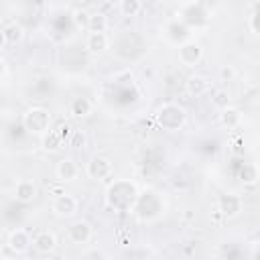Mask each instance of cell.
Masks as SVG:
<instances>
[{
    "instance_id": "1",
    "label": "cell",
    "mask_w": 260,
    "mask_h": 260,
    "mask_svg": "<svg viewBox=\"0 0 260 260\" xmlns=\"http://www.w3.org/2000/svg\"><path fill=\"white\" fill-rule=\"evenodd\" d=\"M49 124H51V114L45 108H28L22 114V126L30 134H43L45 136L49 132Z\"/></svg>"
},
{
    "instance_id": "2",
    "label": "cell",
    "mask_w": 260,
    "mask_h": 260,
    "mask_svg": "<svg viewBox=\"0 0 260 260\" xmlns=\"http://www.w3.org/2000/svg\"><path fill=\"white\" fill-rule=\"evenodd\" d=\"M156 120L158 124L165 128V130H179L185 120H187V114L181 106L177 104H165L158 112H156Z\"/></svg>"
},
{
    "instance_id": "3",
    "label": "cell",
    "mask_w": 260,
    "mask_h": 260,
    "mask_svg": "<svg viewBox=\"0 0 260 260\" xmlns=\"http://www.w3.org/2000/svg\"><path fill=\"white\" fill-rule=\"evenodd\" d=\"M179 63L181 65H185V67H195L199 61H201V57H203V49H201V45L199 43H195V41H187V43H183V45H179Z\"/></svg>"
},
{
    "instance_id": "4",
    "label": "cell",
    "mask_w": 260,
    "mask_h": 260,
    "mask_svg": "<svg viewBox=\"0 0 260 260\" xmlns=\"http://www.w3.org/2000/svg\"><path fill=\"white\" fill-rule=\"evenodd\" d=\"M112 169H114V167H112V160H110L108 156H93V158L87 162L85 173H87V177H89V179L100 181V179L110 177Z\"/></svg>"
},
{
    "instance_id": "5",
    "label": "cell",
    "mask_w": 260,
    "mask_h": 260,
    "mask_svg": "<svg viewBox=\"0 0 260 260\" xmlns=\"http://www.w3.org/2000/svg\"><path fill=\"white\" fill-rule=\"evenodd\" d=\"M67 240L71 244H85L91 240V225L85 219H75L67 228Z\"/></svg>"
},
{
    "instance_id": "6",
    "label": "cell",
    "mask_w": 260,
    "mask_h": 260,
    "mask_svg": "<svg viewBox=\"0 0 260 260\" xmlns=\"http://www.w3.org/2000/svg\"><path fill=\"white\" fill-rule=\"evenodd\" d=\"M77 199L73 197V195H69V193H65V195H61V197H57V199H53V205H51V211L57 215V217H71L75 211H77Z\"/></svg>"
},
{
    "instance_id": "7",
    "label": "cell",
    "mask_w": 260,
    "mask_h": 260,
    "mask_svg": "<svg viewBox=\"0 0 260 260\" xmlns=\"http://www.w3.org/2000/svg\"><path fill=\"white\" fill-rule=\"evenodd\" d=\"M8 248L12 250V252H16V254H22V252H26L30 246H32V238L28 236V232L26 230H22V228H16V230H12L10 232V236H8Z\"/></svg>"
},
{
    "instance_id": "8",
    "label": "cell",
    "mask_w": 260,
    "mask_h": 260,
    "mask_svg": "<svg viewBox=\"0 0 260 260\" xmlns=\"http://www.w3.org/2000/svg\"><path fill=\"white\" fill-rule=\"evenodd\" d=\"M32 248L39 254H51L57 248V236L49 230H41L32 236Z\"/></svg>"
},
{
    "instance_id": "9",
    "label": "cell",
    "mask_w": 260,
    "mask_h": 260,
    "mask_svg": "<svg viewBox=\"0 0 260 260\" xmlns=\"http://www.w3.org/2000/svg\"><path fill=\"white\" fill-rule=\"evenodd\" d=\"M55 175H57V179H59L61 183H69V181H73V179L79 175V167H77V162H75L73 158L65 156V158H61V160L57 162Z\"/></svg>"
},
{
    "instance_id": "10",
    "label": "cell",
    "mask_w": 260,
    "mask_h": 260,
    "mask_svg": "<svg viewBox=\"0 0 260 260\" xmlns=\"http://www.w3.org/2000/svg\"><path fill=\"white\" fill-rule=\"evenodd\" d=\"M219 211L223 213V217H236L242 211V199L236 193H225L219 197Z\"/></svg>"
},
{
    "instance_id": "11",
    "label": "cell",
    "mask_w": 260,
    "mask_h": 260,
    "mask_svg": "<svg viewBox=\"0 0 260 260\" xmlns=\"http://www.w3.org/2000/svg\"><path fill=\"white\" fill-rule=\"evenodd\" d=\"M37 197V185L28 179H20L14 185V199L20 203H32Z\"/></svg>"
},
{
    "instance_id": "12",
    "label": "cell",
    "mask_w": 260,
    "mask_h": 260,
    "mask_svg": "<svg viewBox=\"0 0 260 260\" xmlns=\"http://www.w3.org/2000/svg\"><path fill=\"white\" fill-rule=\"evenodd\" d=\"M24 39V28L16 20H10L2 26V43L4 45H18Z\"/></svg>"
},
{
    "instance_id": "13",
    "label": "cell",
    "mask_w": 260,
    "mask_h": 260,
    "mask_svg": "<svg viewBox=\"0 0 260 260\" xmlns=\"http://www.w3.org/2000/svg\"><path fill=\"white\" fill-rule=\"evenodd\" d=\"M108 45H110V41H108L106 32H87L85 49L89 55H102L108 49Z\"/></svg>"
},
{
    "instance_id": "14",
    "label": "cell",
    "mask_w": 260,
    "mask_h": 260,
    "mask_svg": "<svg viewBox=\"0 0 260 260\" xmlns=\"http://www.w3.org/2000/svg\"><path fill=\"white\" fill-rule=\"evenodd\" d=\"M185 89H187V93H189L191 98H201V95L207 93L209 81H207L203 75H191V77H187V81H185Z\"/></svg>"
},
{
    "instance_id": "15",
    "label": "cell",
    "mask_w": 260,
    "mask_h": 260,
    "mask_svg": "<svg viewBox=\"0 0 260 260\" xmlns=\"http://www.w3.org/2000/svg\"><path fill=\"white\" fill-rule=\"evenodd\" d=\"M69 114L73 118H85V116H89L91 114V102L87 98H83V95L73 98L69 102Z\"/></svg>"
},
{
    "instance_id": "16",
    "label": "cell",
    "mask_w": 260,
    "mask_h": 260,
    "mask_svg": "<svg viewBox=\"0 0 260 260\" xmlns=\"http://www.w3.org/2000/svg\"><path fill=\"white\" fill-rule=\"evenodd\" d=\"M167 32H169V39H171V41H177V43L181 41V45H183V43H187L189 26H187L183 20H173V22H169Z\"/></svg>"
},
{
    "instance_id": "17",
    "label": "cell",
    "mask_w": 260,
    "mask_h": 260,
    "mask_svg": "<svg viewBox=\"0 0 260 260\" xmlns=\"http://www.w3.org/2000/svg\"><path fill=\"white\" fill-rule=\"evenodd\" d=\"M61 146H63V136L59 134V130H49L43 136V148L47 152H57Z\"/></svg>"
},
{
    "instance_id": "18",
    "label": "cell",
    "mask_w": 260,
    "mask_h": 260,
    "mask_svg": "<svg viewBox=\"0 0 260 260\" xmlns=\"http://www.w3.org/2000/svg\"><path fill=\"white\" fill-rule=\"evenodd\" d=\"M260 179V173H258V167L254 162H244L242 169H240V181L244 185H252Z\"/></svg>"
},
{
    "instance_id": "19",
    "label": "cell",
    "mask_w": 260,
    "mask_h": 260,
    "mask_svg": "<svg viewBox=\"0 0 260 260\" xmlns=\"http://www.w3.org/2000/svg\"><path fill=\"white\" fill-rule=\"evenodd\" d=\"M219 122H221L225 128H236V126L242 122V114H240V110H236V108H225V110L219 114Z\"/></svg>"
},
{
    "instance_id": "20",
    "label": "cell",
    "mask_w": 260,
    "mask_h": 260,
    "mask_svg": "<svg viewBox=\"0 0 260 260\" xmlns=\"http://www.w3.org/2000/svg\"><path fill=\"white\" fill-rule=\"evenodd\" d=\"M87 30H89V32H106V30H108V14L93 12V14L89 16Z\"/></svg>"
},
{
    "instance_id": "21",
    "label": "cell",
    "mask_w": 260,
    "mask_h": 260,
    "mask_svg": "<svg viewBox=\"0 0 260 260\" xmlns=\"http://www.w3.org/2000/svg\"><path fill=\"white\" fill-rule=\"evenodd\" d=\"M118 10L122 16H136L142 10V2L140 0H120Z\"/></svg>"
},
{
    "instance_id": "22",
    "label": "cell",
    "mask_w": 260,
    "mask_h": 260,
    "mask_svg": "<svg viewBox=\"0 0 260 260\" xmlns=\"http://www.w3.org/2000/svg\"><path fill=\"white\" fill-rule=\"evenodd\" d=\"M230 100H232V98H230V91L223 89V87H221V89H215L213 95H211V104H213L219 112H223L225 108H230Z\"/></svg>"
},
{
    "instance_id": "23",
    "label": "cell",
    "mask_w": 260,
    "mask_h": 260,
    "mask_svg": "<svg viewBox=\"0 0 260 260\" xmlns=\"http://www.w3.org/2000/svg\"><path fill=\"white\" fill-rule=\"evenodd\" d=\"M89 12L87 10H75L73 12V22H75V26L77 28H87V24H89Z\"/></svg>"
},
{
    "instance_id": "24",
    "label": "cell",
    "mask_w": 260,
    "mask_h": 260,
    "mask_svg": "<svg viewBox=\"0 0 260 260\" xmlns=\"http://www.w3.org/2000/svg\"><path fill=\"white\" fill-rule=\"evenodd\" d=\"M256 8H258V12H254V14L250 16V28H252L254 35L260 37V6H256Z\"/></svg>"
},
{
    "instance_id": "25",
    "label": "cell",
    "mask_w": 260,
    "mask_h": 260,
    "mask_svg": "<svg viewBox=\"0 0 260 260\" xmlns=\"http://www.w3.org/2000/svg\"><path fill=\"white\" fill-rule=\"evenodd\" d=\"M219 75H221V81H232V79L236 77V69H234L232 65H223V67L219 69Z\"/></svg>"
},
{
    "instance_id": "26",
    "label": "cell",
    "mask_w": 260,
    "mask_h": 260,
    "mask_svg": "<svg viewBox=\"0 0 260 260\" xmlns=\"http://www.w3.org/2000/svg\"><path fill=\"white\" fill-rule=\"evenodd\" d=\"M83 140H85V136H83V132H79V130H75L73 132V144H83Z\"/></svg>"
},
{
    "instance_id": "27",
    "label": "cell",
    "mask_w": 260,
    "mask_h": 260,
    "mask_svg": "<svg viewBox=\"0 0 260 260\" xmlns=\"http://www.w3.org/2000/svg\"><path fill=\"white\" fill-rule=\"evenodd\" d=\"M49 193H51L55 199H57V197H61V195H65V191H63L61 187H51V189H49Z\"/></svg>"
}]
</instances>
